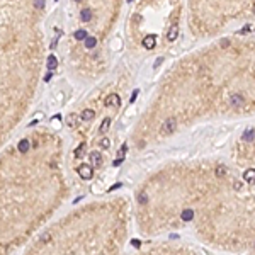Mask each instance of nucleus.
<instances>
[{"mask_svg": "<svg viewBox=\"0 0 255 255\" xmlns=\"http://www.w3.org/2000/svg\"><path fill=\"white\" fill-rule=\"evenodd\" d=\"M80 17H82V21L89 22L90 19H92V10H89V9H83L82 12H80Z\"/></svg>", "mask_w": 255, "mask_h": 255, "instance_id": "5", "label": "nucleus"}, {"mask_svg": "<svg viewBox=\"0 0 255 255\" xmlns=\"http://www.w3.org/2000/svg\"><path fill=\"white\" fill-rule=\"evenodd\" d=\"M92 116H94V111H90V109H87V111H83L82 112V119H92Z\"/></svg>", "mask_w": 255, "mask_h": 255, "instance_id": "8", "label": "nucleus"}, {"mask_svg": "<svg viewBox=\"0 0 255 255\" xmlns=\"http://www.w3.org/2000/svg\"><path fill=\"white\" fill-rule=\"evenodd\" d=\"M75 38L77 39H87V33H85V31H77Z\"/></svg>", "mask_w": 255, "mask_h": 255, "instance_id": "9", "label": "nucleus"}, {"mask_svg": "<svg viewBox=\"0 0 255 255\" xmlns=\"http://www.w3.org/2000/svg\"><path fill=\"white\" fill-rule=\"evenodd\" d=\"M189 29L196 38L216 39L255 24V0H187Z\"/></svg>", "mask_w": 255, "mask_h": 255, "instance_id": "2", "label": "nucleus"}, {"mask_svg": "<svg viewBox=\"0 0 255 255\" xmlns=\"http://www.w3.org/2000/svg\"><path fill=\"white\" fill-rule=\"evenodd\" d=\"M160 136L182 124L255 114V24L182 58L162 83Z\"/></svg>", "mask_w": 255, "mask_h": 255, "instance_id": "1", "label": "nucleus"}, {"mask_svg": "<svg viewBox=\"0 0 255 255\" xmlns=\"http://www.w3.org/2000/svg\"><path fill=\"white\" fill-rule=\"evenodd\" d=\"M56 65H58L56 58H55V56H49V60H48V68H49V72H53V70L56 68Z\"/></svg>", "mask_w": 255, "mask_h": 255, "instance_id": "6", "label": "nucleus"}, {"mask_svg": "<svg viewBox=\"0 0 255 255\" xmlns=\"http://www.w3.org/2000/svg\"><path fill=\"white\" fill-rule=\"evenodd\" d=\"M92 163L95 167H100L102 165V155L100 153H92Z\"/></svg>", "mask_w": 255, "mask_h": 255, "instance_id": "4", "label": "nucleus"}, {"mask_svg": "<svg viewBox=\"0 0 255 255\" xmlns=\"http://www.w3.org/2000/svg\"><path fill=\"white\" fill-rule=\"evenodd\" d=\"M95 43H97L95 38H87V39H85V46H87V48H94Z\"/></svg>", "mask_w": 255, "mask_h": 255, "instance_id": "7", "label": "nucleus"}, {"mask_svg": "<svg viewBox=\"0 0 255 255\" xmlns=\"http://www.w3.org/2000/svg\"><path fill=\"white\" fill-rule=\"evenodd\" d=\"M78 173H80L82 179H90L92 177V168L89 165H82V167H78Z\"/></svg>", "mask_w": 255, "mask_h": 255, "instance_id": "3", "label": "nucleus"}]
</instances>
